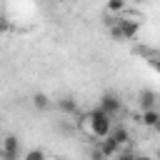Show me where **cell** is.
<instances>
[{"instance_id":"cell-1","label":"cell","mask_w":160,"mask_h":160,"mask_svg":"<svg viewBox=\"0 0 160 160\" xmlns=\"http://www.w3.org/2000/svg\"><path fill=\"white\" fill-rule=\"evenodd\" d=\"M78 125H85V132H88L92 140H102V138H108L110 130H112V118L105 115L100 108H95V110L85 112V115L78 120Z\"/></svg>"},{"instance_id":"cell-2","label":"cell","mask_w":160,"mask_h":160,"mask_svg":"<svg viewBox=\"0 0 160 160\" xmlns=\"http://www.w3.org/2000/svg\"><path fill=\"white\" fill-rule=\"evenodd\" d=\"M140 30V20H132V18H115V22L110 25V38L112 40H132Z\"/></svg>"},{"instance_id":"cell-3","label":"cell","mask_w":160,"mask_h":160,"mask_svg":"<svg viewBox=\"0 0 160 160\" xmlns=\"http://www.w3.org/2000/svg\"><path fill=\"white\" fill-rule=\"evenodd\" d=\"M0 160H20V138L18 135L0 138Z\"/></svg>"},{"instance_id":"cell-4","label":"cell","mask_w":160,"mask_h":160,"mask_svg":"<svg viewBox=\"0 0 160 160\" xmlns=\"http://www.w3.org/2000/svg\"><path fill=\"white\" fill-rule=\"evenodd\" d=\"M98 108H100L105 115L115 118V115H120V112H122V100H120L115 92H102V95H100V102H98Z\"/></svg>"},{"instance_id":"cell-5","label":"cell","mask_w":160,"mask_h":160,"mask_svg":"<svg viewBox=\"0 0 160 160\" xmlns=\"http://www.w3.org/2000/svg\"><path fill=\"white\" fill-rule=\"evenodd\" d=\"M55 108H58L62 115H78V112H80V105H78V100H75V98H70V95H62V98H58V100H55Z\"/></svg>"},{"instance_id":"cell-6","label":"cell","mask_w":160,"mask_h":160,"mask_svg":"<svg viewBox=\"0 0 160 160\" xmlns=\"http://www.w3.org/2000/svg\"><path fill=\"white\" fill-rule=\"evenodd\" d=\"M138 108H140V112L158 108V95H155L152 90H140V92H138Z\"/></svg>"},{"instance_id":"cell-7","label":"cell","mask_w":160,"mask_h":160,"mask_svg":"<svg viewBox=\"0 0 160 160\" xmlns=\"http://www.w3.org/2000/svg\"><path fill=\"white\" fill-rule=\"evenodd\" d=\"M98 148H100V152H102L108 160H112V158L120 152V145H118L110 135H108V138H102V140H98Z\"/></svg>"},{"instance_id":"cell-8","label":"cell","mask_w":160,"mask_h":160,"mask_svg":"<svg viewBox=\"0 0 160 160\" xmlns=\"http://www.w3.org/2000/svg\"><path fill=\"white\" fill-rule=\"evenodd\" d=\"M110 138H112V140H115L120 148H125V145L130 142V132H128V128H125V125H112Z\"/></svg>"},{"instance_id":"cell-9","label":"cell","mask_w":160,"mask_h":160,"mask_svg":"<svg viewBox=\"0 0 160 160\" xmlns=\"http://www.w3.org/2000/svg\"><path fill=\"white\" fill-rule=\"evenodd\" d=\"M160 120V110L158 108H152V110H142L140 112V125H145V128H155V122Z\"/></svg>"},{"instance_id":"cell-10","label":"cell","mask_w":160,"mask_h":160,"mask_svg":"<svg viewBox=\"0 0 160 160\" xmlns=\"http://www.w3.org/2000/svg\"><path fill=\"white\" fill-rule=\"evenodd\" d=\"M32 105H35V110H48L52 102H50V98H48L45 92H35V95H32Z\"/></svg>"},{"instance_id":"cell-11","label":"cell","mask_w":160,"mask_h":160,"mask_svg":"<svg viewBox=\"0 0 160 160\" xmlns=\"http://www.w3.org/2000/svg\"><path fill=\"white\" fill-rule=\"evenodd\" d=\"M125 5H128L125 0H108V5H105V10H108V12H115V15L120 18V12L125 10Z\"/></svg>"},{"instance_id":"cell-12","label":"cell","mask_w":160,"mask_h":160,"mask_svg":"<svg viewBox=\"0 0 160 160\" xmlns=\"http://www.w3.org/2000/svg\"><path fill=\"white\" fill-rule=\"evenodd\" d=\"M22 160H48V155H45V150H40V148H30V150L22 155Z\"/></svg>"},{"instance_id":"cell-13","label":"cell","mask_w":160,"mask_h":160,"mask_svg":"<svg viewBox=\"0 0 160 160\" xmlns=\"http://www.w3.org/2000/svg\"><path fill=\"white\" fill-rule=\"evenodd\" d=\"M112 160H135V152H132L130 148H120V152H118Z\"/></svg>"},{"instance_id":"cell-14","label":"cell","mask_w":160,"mask_h":160,"mask_svg":"<svg viewBox=\"0 0 160 160\" xmlns=\"http://www.w3.org/2000/svg\"><path fill=\"white\" fill-rule=\"evenodd\" d=\"M90 160H108V158H105V155H102V152H100V148H98V145H95V148H92V150H90Z\"/></svg>"},{"instance_id":"cell-15","label":"cell","mask_w":160,"mask_h":160,"mask_svg":"<svg viewBox=\"0 0 160 160\" xmlns=\"http://www.w3.org/2000/svg\"><path fill=\"white\" fill-rule=\"evenodd\" d=\"M8 30H10V20L8 18H0V35H5Z\"/></svg>"},{"instance_id":"cell-16","label":"cell","mask_w":160,"mask_h":160,"mask_svg":"<svg viewBox=\"0 0 160 160\" xmlns=\"http://www.w3.org/2000/svg\"><path fill=\"white\" fill-rule=\"evenodd\" d=\"M135 160H152L150 155H135Z\"/></svg>"},{"instance_id":"cell-17","label":"cell","mask_w":160,"mask_h":160,"mask_svg":"<svg viewBox=\"0 0 160 160\" xmlns=\"http://www.w3.org/2000/svg\"><path fill=\"white\" fill-rule=\"evenodd\" d=\"M152 130H155V132H160V120L155 122V128H152Z\"/></svg>"},{"instance_id":"cell-18","label":"cell","mask_w":160,"mask_h":160,"mask_svg":"<svg viewBox=\"0 0 160 160\" xmlns=\"http://www.w3.org/2000/svg\"><path fill=\"white\" fill-rule=\"evenodd\" d=\"M55 2H62V0H55Z\"/></svg>"},{"instance_id":"cell-19","label":"cell","mask_w":160,"mask_h":160,"mask_svg":"<svg viewBox=\"0 0 160 160\" xmlns=\"http://www.w3.org/2000/svg\"><path fill=\"white\" fill-rule=\"evenodd\" d=\"M138 2H142V0H138Z\"/></svg>"}]
</instances>
